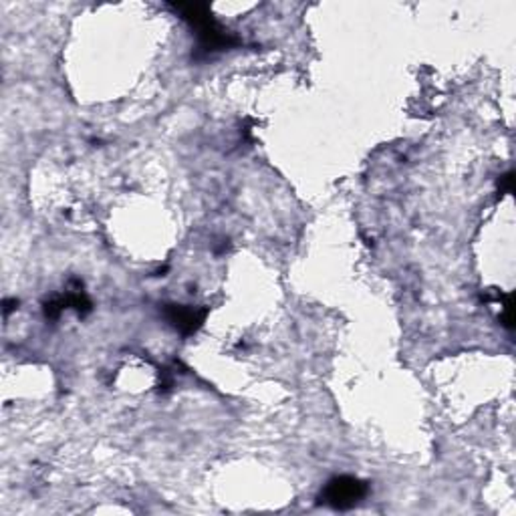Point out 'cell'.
Here are the masks:
<instances>
[{"instance_id": "cell-2", "label": "cell", "mask_w": 516, "mask_h": 516, "mask_svg": "<svg viewBox=\"0 0 516 516\" xmlns=\"http://www.w3.org/2000/svg\"><path fill=\"white\" fill-rule=\"evenodd\" d=\"M367 485L354 477H337L327 482V486L321 494V501L329 504L331 509L347 511L357 503H362L367 496Z\"/></svg>"}, {"instance_id": "cell-4", "label": "cell", "mask_w": 516, "mask_h": 516, "mask_svg": "<svg viewBox=\"0 0 516 516\" xmlns=\"http://www.w3.org/2000/svg\"><path fill=\"white\" fill-rule=\"evenodd\" d=\"M512 190V174L509 171V174H504L501 178V192H511Z\"/></svg>"}, {"instance_id": "cell-3", "label": "cell", "mask_w": 516, "mask_h": 516, "mask_svg": "<svg viewBox=\"0 0 516 516\" xmlns=\"http://www.w3.org/2000/svg\"><path fill=\"white\" fill-rule=\"evenodd\" d=\"M166 317L179 333L192 335L200 329L204 317H206V310H196L192 307H182V305H168Z\"/></svg>"}, {"instance_id": "cell-1", "label": "cell", "mask_w": 516, "mask_h": 516, "mask_svg": "<svg viewBox=\"0 0 516 516\" xmlns=\"http://www.w3.org/2000/svg\"><path fill=\"white\" fill-rule=\"evenodd\" d=\"M174 8L196 29V35H198L200 48L204 53L223 51V48H231L236 45V39L231 32L220 27L206 4L190 3V4H174Z\"/></svg>"}]
</instances>
